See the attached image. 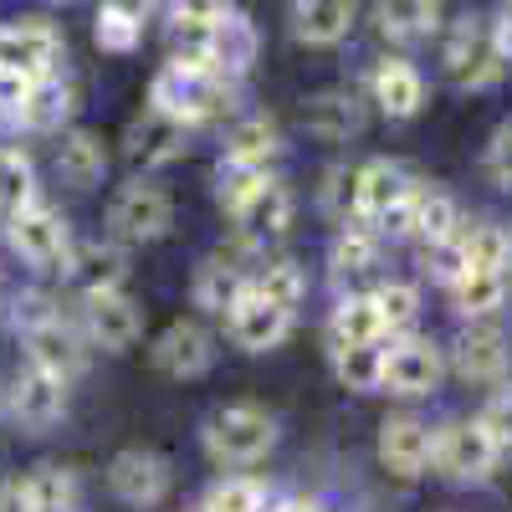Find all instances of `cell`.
<instances>
[{"instance_id": "obj_1", "label": "cell", "mask_w": 512, "mask_h": 512, "mask_svg": "<svg viewBox=\"0 0 512 512\" xmlns=\"http://www.w3.org/2000/svg\"><path fill=\"white\" fill-rule=\"evenodd\" d=\"M149 108H164L180 123L200 128V123H216V118H226L236 108V82L210 72V67H190V62L169 57L149 82Z\"/></svg>"}, {"instance_id": "obj_2", "label": "cell", "mask_w": 512, "mask_h": 512, "mask_svg": "<svg viewBox=\"0 0 512 512\" xmlns=\"http://www.w3.org/2000/svg\"><path fill=\"white\" fill-rule=\"evenodd\" d=\"M507 67H512V57L502 52L492 21L461 16V21L446 26V36H441V72L451 77V88L487 93V88H497V82L507 77Z\"/></svg>"}, {"instance_id": "obj_3", "label": "cell", "mask_w": 512, "mask_h": 512, "mask_svg": "<svg viewBox=\"0 0 512 512\" xmlns=\"http://www.w3.org/2000/svg\"><path fill=\"white\" fill-rule=\"evenodd\" d=\"M282 436L277 415H267L262 405H226L205 420V456L216 466H256L267 461L272 446Z\"/></svg>"}, {"instance_id": "obj_4", "label": "cell", "mask_w": 512, "mask_h": 512, "mask_svg": "<svg viewBox=\"0 0 512 512\" xmlns=\"http://www.w3.org/2000/svg\"><path fill=\"white\" fill-rule=\"evenodd\" d=\"M6 246L31 272H67L77 241H72V226L47 200H31V205H21V210L6 216Z\"/></svg>"}, {"instance_id": "obj_5", "label": "cell", "mask_w": 512, "mask_h": 512, "mask_svg": "<svg viewBox=\"0 0 512 512\" xmlns=\"http://www.w3.org/2000/svg\"><path fill=\"white\" fill-rule=\"evenodd\" d=\"M169 226H175V200L154 180H128L108 200V236L123 246H149V241L169 236Z\"/></svg>"}, {"instance_id": "obj_6", "label": "cell", "mask_w": 512, "mask_h": 512, "mask_svg": "<svg viewBox=\"0 0 512 512\" xmlns=\"http://www.w3.org/2000/svg\"><path fill=\"white\" fill-rule=\"evenodd\" d=\"M502 461V446L487 436L482 420H446L436 431L431 466L446 482H487Z\"/></svg>"}, {"instance_id": "obj_7", "label": "cell", "mask_w": 512, "mask_h": 512, "mask_svg": "<svg viewBox=\"0 0 512 512\" xmlns=\"http://www.w3.org/2000/svg\"><path fill=\"white\" fill-rule=\"evenodd\" d=\"M62 57H67V41L52 21H41V16L0 21V67H11L21 77H52Z\"/></svg>"}, {"instance_id": "obj_8", "label": "cell", "mask_w": 512, "mask_h": 512, "mask_svg": "<svg viewBox=\"0 0 512 512\" xmlns=\"http://www.w3.org/2000/svg\"><path fill=\"white\" fill-rule=\"evenodd\" d=\"M236 6L231 0H164V26H169V57L210 67V36Z\"/></svg>"}, {"instance_id": "obj_9", "label": "cell", "mask_w": 512, "mask_h": 512, "mask_svg": "<svg viewBox=\"0 0 512 512\" xmlns=\"http://www.w3.org/2000/svg\"><path fill=\"white\" fill-rule=\"evenodd\" d=\"M287 333H292V308L272 303V297H262L256 287H246L231 303V313H226V338L241 354H267V349L282 344Z\"/></svg>"}, {"instance_id": "obj_10", "label": "cell", "mask_w": 512, "mask_h": 512, "mask_svg": "<svg viewBox=\"0 0 512 512\" xmlns=\"http://www.w3.org/2000/svg\"><path fill=\"white\" fill-rule=\"evenodd\" d=\"M149 359L169 379H200V374H210V364H216V338H210V328L195 323V318H175L149 344Z\"/></svg>"}, {"instance_id": "obj_11", "label": "cell", "mask_w": 512, "mask_h": 512, "mask_svg": "<svg viewBox=\"0 0 512 512\" xmlns=\"http://www.w3.org/2000/svg\"><path fill=\"white\" fill-rule=\"evenodd\" d=\"M11 415L26 431H52V425L67 420V374H52L41 364H26L11 384Z\"/></svg>"}, {"instance_id": "obj_12", "label": "cell", "mask_w": 512, "mask_h": 512, "mask_svg": "<svg viewBox=\"0 0 512 512\" xmlns=\"http://www.w3.org/2000/svg\"><path fill=\"white\" fill-rule=\"evenodd\" d=\"M185 149H190V123H180L175 113H164V108H144L134 123H128V134H123V154H128V164H139V169H164V164H175Z\"/></svg>"}, {"instance_id": "obj_13", "label": "cell", "mask_w": 512, "mask_h": 512, "mask_svg": "<svg viewBox=\"0 0 512 512\" xmlns=\"http://www.w3.org/2000/svg\"><path fill=\"white\" fill-rule=\"evenodd\" d=\"M169 482H175V472H169V461L159 451H118L108 461V492L128 507H159L169 497Z\"/></svg>"}, {"instance_id": "obj_14", "label": "cell", "mask_w": 512, "mask_h": 512, "mask_svg": "<svg viewBox=\"0 0 512 512\" xmlns=\"http://www.w3.org/2000/svg\"><path fill=\"white\" fill-rule=\"evenodd\" d=\"M446 379V354L431 344V338H400L390 344V364H384V390L400 400H420L436 395Z\"/></svg>"}, {"instance_id": "obj_15", "label": "cell", "mask_w": 512, "mask_h": 512, "mask_svg": "<svg viewBox=\"0 0 512 512\" xmlns=\"http://www.w3.org/2000/svg\"><path fill=\"white\" fill-rule=\"evenodd\" d=\"M82 323H88V338L103 354H128L144 333V313L123 287L118 292H93L88 308H82Z\"/></svg>"}, {"instance_id": "obj_16", "label": "cell", "mask_w": 512, "mask_h": 512, "mask_svg": "<svg viewBox=\"0 0 512 512\" xmlns=\"http://www.w3.org/2000/svg\"><path fill=\"white\" fill-rule=\"evenodd\" d=\"M431 451H436V431L415 415H390L379 425V461L390 477H425V466H431Z\"/></svg>"}, {"instance_id": "obj_17", "label": "cell", "mask_w": 512, "mask_h": 512, "mask_svg": "<svg viewBox=\"0 0 512 512\" xmlns=\"http://www.w3.org/2000/svg\"><path fill=\"white\" fill-rule=\"evenodd\" d=\"M512 369V349H507V333L492 328L487 318L472 323L456 338V374L466 384H502Z\"/></svg>"}, {"instance_id": "obj_18", "label": "cell", "mask_w": 512, "mask_h": 512, "mask_svg": "<svg viewBox=\"0 0 512 512\" xmlns=\"http://www.w3.org/2000/svg\"><path fill=\"white\" fill-rule=\"evenodd\" d=\"M369 103H379L384 118H415L425 108V77L405 57H379L369 72Z\"/></svg>"}, {"instance_id": "obj_19", "label": "cell", "mask_w": 512, "mask_h": 512, "mask_svg": "<svg viewBox=\"0 0 512 512\" xmlns=\"http://www.w3.org/2000/svg\"><path fill=\"white\" fill-rule=\"evenodd\" d=\"M364 98L359 93H344V88H328V93H313L303 103V128L323 144H349L364 134Z\"/></svg>"}, {"instance_id": "obj_20", "label": "cell", "mask_w": 512, "mask_h": 512, "mask_svg": "<svg viewBox=\"0 0 512 512\" xmlns=\"http://www.w3.org/2000/svg\"><path fill=\"white\" fill-rule=\"evenodd\" d=\"M67 282L93 297V292H118L128 282V256L123 241H77L72 246V262H67Z\"/></svg>"}, {"instance_id": "obj_21", "label": "cell", "mask_w": 512, "mask_h": 512, "mask_svg": "<svg viewBox=\"0 0 512 512\" xmlns=\"http://www.w3.org/2000/svg\"><path fill=\"white\" fill-rule=\"evenodd\" d=\"M292 210H297V200H292V190H287V180H277V175H267L262 180V190H256L241 210H236V226H241V236L246 241H282L287 236V226H292Z\"/></svg>"}, {"instance_id": "obj_22", "label": "cell", "mask_w": 512, "mask_h": 512, "mask_svg": "<svg viewBox=\"0 0 512 512\" xmlns=\"http://www.w3.org/2000/svg\"><path fill=\"white\" fill-rule=\"evenodd\" d=\"M359 21V0H292V31L303 47H344Z\"/></svg>"}, {"instance_id": "obj_23", "label": "cell", "mask_w": 512, "mask_h": 512, "mask_svg": "<svg viewBox=\"0 0 512 512\" xmlns=\"http://www.w3.org/2000/svg\"><path fill=\"white\" fill-rule=\"evenodd\" d=\"M52 164L72 190H93L108 175V149H103V139L93 134V128H62L57 149H52Z\"/></svg>"}, {"instance_id": "obj_24", "label": "cell", "mask_w": 512, "mask_h": 512, "mask_svg": "<svg viewBox=\"0 0 512 512\" xmlns=\"http://www.w3.org/2000/svg\"><path fill=\"white\" fill-rule=\"evenodd\" d=\"M72 113H77V88H72L62 72H52V77H36L31 82V93H26L16 123L26 128V134H62Z\"/></svg>"}, {"instance_id": "obj_25", "label": "cell", "mask_w": 512, "mask_h": 512, "mask_svg": "<svg viewBox=\"0 0 512 512\" xmlns=\"http://www.w3.org/2000/svg\"><path fill=\"white\" fill-rule=\"evenodd\" d=\"M251 287V272L236 267V256H205V262L195 267V282H190V297H195V308L200 313H216L226 318L231 303Z\"/></svg>"}, {"instance_id": "obj_26", "label": "cell", "mask_w": 512, "mask_h": 512, "mask_svg": "<svg viewBox=\"0 0 512 512\" xmlns=\"http://www.w3.org/2000/svg\"><path fill=\"white\" fill-rule=\"evenodd\" d=\"M21 344H26V364H41V369H52V374H77L82 369V344H77V333L57 318L47 323H36V328H21Z\"/></svg>"}, {"instance_id": "obj_27", "label": "cell", "mask_w": 512, "mask_h": 512, "mask_svg": "<svg viewBox=\"0 0 512 512\" xmlns=\"http://www.w3.org/2000/svg\"><path fill=\"white\" fill-rule=\"evenodd\" d=\"M256 52H262V36H256V26H251L241 11H231V16L221 21V31L210 36V72L241 82V77L256 67Z\"/></svg>"}, {"instance_id": "obj_28", "label": "cell", "mask_w": 512, "mask_h": 512, "mask_svg": "<svg viewBox=\"0 0 512 512\" xmlns=\"http://www.w3.org/2000/svg\"><path fill=\"white\" fill-rule=\"evenodd\" d=\"M374 338H390L379 318L374 292H349L338 297V308L328 313V349H344V344H374Z\"/></svg>"}, {"instance_id": "obj_29", "label": "cell", "mask_w": 512, "mask_h": 512, "mask_svg": "<svg viewBox=\"0 0 512 512\" xmlns=\"http://www.w3.org/2000/svg\"><path fill=\"white\" fill-rule=\"evenodd\" d=\"M282 154V128L267 113H246L226 128V149L221 159L231 164H256V169H272V159Z\"/></svg>"}, {"instance_id": "obj_30", "label": "cell", "mask_w": 512, "mask_h": 512, "mask_svg": "<svg viewBox=\"0 0 512 512\" xmlns=\"http://www.w3.org/2000/svg\"><path fill=\"white\" fill-rule=\"evenodd\" d=\"M446 292H451V308H456L461 318L482 323V318L502 313V303H507V272L466 267V272H456V277L446 282Z\"/></svg>"}, {"instance_id": "obj_31", "label": "cell", "mask_w": 512, "mask_h": 512, "mask_svg": "<svg viewBox=\"0 0 512 512\" xmlns=\"http://www.w3.org/2000/svg\"><path fill=\"white\" fill-rule=\"evenodd\" d=\"M374 26L390 41H425L441 31V0H374Z\"/></svg>"}, {"instance_id": "obj_32", "label": "cell", "mask_w": 512, "mask_h": 512, "mask_svg": "<svg viewBox=\"0 0 512 512\" xmlns=\"http://www.w3.org/2000/svg\"><path fill=\"white\" fill-rule=\"evenodd\" d=\"M333 359V374L344 390L354 395H374L384 390V364H390V349H384V338H374V344H344V349H328Z\"/></svg>"}, {"instance_id": "obj_33", "label": "cell", "mask_w": 512, "mask_h": 512, "mask_svg": "<svg viewBox=\"0 0 512 512\" xmlns=\"http://www.w3.org/2000/svg\"><path fill=\"white\" fill-rule=\"evenodd\" d=\"M461 226H466V221H461L456 195H446L441 185H420V190H415V241H420V246L451 241Z\"/></svg>"}, {"instance_id": "obj_34", "label": "cell", "mask_w": 512, "mask_h": 512, "mask_svg": "<svg viewBox=\"0 0 512 512\" xmlns=\"http://www.w3.org/2000/svg\"><path fill=\"white\" fill-rule=\"evenodd\" d=\"M379 231L369 226V221H344L338 226V236H333V246H328V267L338 272V277H359V272H369L374 262H379Z\"/></svg>"}, {"instance_id": "obj_35", "label": "cell", "mask_w": 512, "mask_h": 512, "mask_svg": "<svg viewBox=\"0 0 512 512\" xmlns=\"http://www.w3.org/2000/svg\"><path fill=\"white\" fill-rule=\"evenodd\" d=\"M461 251H466V267L507 272L512 267V231L497 221H472V226H461Z\"/></svg>"}, {"instance_id": "obj_36", "label": "cell", "mask_w": 512, "mask_h": 512, "mask_svg": "<svg viewBox=\"0 0 512 512\" xmlns=\"http://www.w3.org/2000/svg\"><path fill=\"white\" fill-rule=\"evenodd\" d=\"M26 482V507L31 512H72L77 507V477L67 466H36L21 477Z\"/></svg>"}, {"instance_id": "obj_37", "label": "cell", "mask_w": 512, "mask_h": 512, "mask_svg": "<svg viewBox=\"0 0 512 512\" xmlns=\"http://www.w3.org/2000/svg\"><path fill=\"white\" fill-rule=\"evenodd\" d=\"M36 200V164L26 149L16 144H0V216H11V210L31 205Z\"/></svg>"}, {"instance_id": "obj_38", "label": "cell", "mask_w": 512, "mask_h": 512, "mask_svg": "<svg viewBox=\"0 0 512 512\" xmlns=\"http://www.w3.org/2000/svg\"><path fill=\"white\" fill-rule=\"evenodd\" d=\"M93 41L113 57H128V52H139V41H144V21L128 16L118 0H103L98 16H93Z\"/></svg>"}, {"instance_id": "obj_39", "label": "cell", "mask_w": 512, "mask_h": 512, "mask_svg": "<svg viewBox=\"0 0 512 512\" xmlns=\"http://www.w3.org/2000/svg\"><path fill=\"white\" fill-rule=\"evenodd\" d=\"M251 287L297 313V303H303V292H308V277H303V267H297L292 256H277V262H262L251 272Z\"/></svg>"}, {"instance_id": "obj_40", "label": "cell", "mask_w": 512, "mask_h": 512, "mask_svg": "<svg viewBox=\"0 0 512 512\" xmlns=\"http://www.w3.org/2000/svg\"><path fill=\"white\" fill-rule=\"evenodd\" d=\"M200 512H267V482L262 477H221L205 492Z\"/></svg>"}, {"instance_id": "obj_41", "label": "cell", "mask_w": 512, "mask_h": 512, "mask_svg": "<svg viewBox=\"0 0 512 512\" xmlns=\"http://www.w3.org/2000/svg\"><path fill=\"white\" fill-rule=\"evenodd\" d=\"M272 175V169H256V164H231V159H221V169H216V200H221V210L226 216H236V210L262 190V180Z\"/></svg>"}, {"instance_id": "obj_42", "label": "cell", "mask_w": 512, "mask_h": 512, "mask_svg": "<svg viewBox=\"0 0 512 512\" xmlns=\"http://www.w3.org/2000/svg\"><path fill=\"white\" fill-rule=\"evenodd\" d=\"M374 303H379V318H384V328L390 333H405L415 318H420V287L415 282H379L374 287Z\"/></svg>"}, {"instance_id": "obj_43", "label": "cell", "mask_w": 512, "mask_h": 512, "mask_svg": "<svg viewBox=\"0 0 512 512\" xmlns=\"http://www.w3.org/2000/svg\"><path fill=\"white\" fill-rule=\"evenodd\" d=\"M323 210L344 226V221H359V169H328V185H323Z\"/></svg>"}, {"instance_id": "obj_44", "label": "cell", "mask_w": 512, "mask_h": 512, "mask_svg": "<svg viewBox=\"0 0 512 512\" xmlns=\"http://www.w3.org/2000/svg\"><path fill=\"white\" fill-rule=\"evenodd\" d=\"M477 420L487 425V436H492L502 451H512V384H507V379L492 384V395H487V405L477 410Z\"/></svg>"}, {"instance_id": "obj_45", "label": "cell", "mask_w": 512, "mask_h": 512, "mask_svg": "<svg viewBox=\"0 0 512 512\" xmlns=\"http://www.w3.org/2000/svg\"><path fill=\"white\" fill-rule=\"evenodd\" d=\"M487 175H492V185H502V190H512V118H502L497 128H492V139H487Z\"/></svg>"}, {"instance_id": "obj_46", "label": "cell", "mask_w": 512, "mask_h": 512, "mask_svg": "<svg viewBox=\"0 0 512 512\" xmlns=\"http://www.w3.org/2000/svg\"><path fill=\"white\" fill-rule=\"evenodd\" d=\"M47 318H57V303H52L47 292H21V297H16V308H11L16 333H21V328H36V323H47Z\"/></svg>"}, {"instance_id": "obj_47", "label": "cell", "mask_w": 512, "mask_h": 512, "mask_svg": "<svg viewBox=\"0 0 512 512\" xmlns=\"http://www.w3.org/2000/svg\"><path fill=\"white\" fill-rule=\"evenodd\" d=\"M31 82L36 77H21V72H11V67H0V118H21V103H26V93H31Z\"/></svg>"}, {"instance_id": "obj_48", "label": "cell", "mask_w": 512, "mask_h": 512, "mask_svg": "<svg viewBox=\"0 0 512 512\" xmlns=\"http://www.w3.org/2000/svg\"><path fill=\"white\" fill-rule=\"evenodd\" d=\"M0 512H31V507H26V482H21V477L0 482Z\"/></svg>"}, {"instance_id": "obj_49", "label": "cell", "mask_w": 512, "mask_h": 512, "mask_svg": "<svg viewBox=\"0 0 512 512\" xmlns=\"http://www.w3.org/2000/svg\"><path fill=\"white\" fill-rule=\"evenodd\" d=\"M492 31H497V41H502V52L512 57V0H502V11L492 16Z\"/></svg>"}, {"instance_id": "obj_50", "label": "cell", "mask_w": 512, "mask_h": 512, "mask_svg": "<svg viewBox=\"0 0 512 512\" xmlns=\"http://www.w3.org/2000/svg\"><path fill=\"white\" fill-rule=\"evenodd\" d=\"M118 6H123L128 16H139L144 26H149L154 16H164V0H118Z\"/></svg>"}, {"instance_id": "obj_51", "label": "cell", "mask_w": 512, "mask_h": 512, "mask_svg": "<svg viewBox=\"0 0 512 512\" xmlns=\"http://www.w3.org/2000/svg\"><path fill=\"white\" fill-rule=\"evenodd\" d=\"M277 512H328V507H323L318 497H287V502H282Z\"/></svg>"}, {"instance_id": "obj_52", "label": "cell", "mask_w": 512, "mask_h": 512, "mask_svg": "<svg viewBox=\"0 0 512 512\" xmlns=\"http://www.w3.org/2000/svg\"><path fill=\"white\" fill-rule=\"evenodd\" d=\"M47 6H72V0H47Z\"/></svg>"}, {"instance_id": "obj_53", "label": "cell", "mask_w": 512, "mask_h": 512, "mask_svg": "<svg viewBox=\"0 0 512 512\" xmlns=\"http://www.w3.org/2000/svg\"><path fill=\"white\" fill-rule=\"evenodd\" d=\"M0 292H6V287H0Z\"/></svg>"}, {"instance_id": "obj_54", "label": "cell", "mask_w": 512, "mask_h": 512, "mask_svg": "<svg viewBox=\"0 0 512 512\" xmlns=\"http://www.w3.org/2000/svg\"><path fill=\"white\" fill-rule=\"evenodd\" d=\"M507 272H512V267H507Z\"/></svg>"}]
</instances>
